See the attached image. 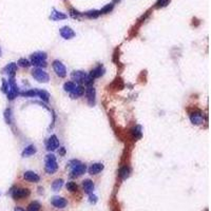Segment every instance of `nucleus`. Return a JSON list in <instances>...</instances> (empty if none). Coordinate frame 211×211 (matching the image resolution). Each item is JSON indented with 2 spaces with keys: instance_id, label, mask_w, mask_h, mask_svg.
Listing matches in <instances>:
<instances>
[{
  "instance_id": "obj_1",
  "label": "nucleus",
  "mask_w": 211,
  "mask_h": 211,
  "mask_svg": "<svg viewBox=\"0 0 211 211\" xmlns=\"http://www.w3.org/2000/svg\"><path fill=\"white\" fill-rule=\"evenodd\" d=\"M45 172L48 174H53L57 171L58 169V165L57 162H56V157L53 155V154H48L47 157H45Z\"/></svg>"
},
{
  "instance_id": "obj_2",
  "label": "nucleus",
  "mask_w": 211,
  "mask_h": 211,
  "mask_svg": "<svg viewBox=\"0 0 211 211\" xmlns=\"http://www.w3.org/2000/svg\"><path fill=\"white\" fill-rule=\"evenodd\" d=\"M7 98L13 101L14 98H16L18 95V87L15 83L14 79L11 78L7 82Z\"/></svg>"
},
{
  "instance_id": "obj_3",
  "label": "nucleus",
  "mask_w": 211,
  "mask_h": 211,
  "mask_svg": "<svg viewBox=\"0 0 211 211\" xmlns=\"http://www.w3.org/2000/svg\"><path fill=\"white\" fill-rule=\"evenodd\" d=\"M32 75L37 82H49V75L47 72H45L42 69H34L32 71Z\"/></svg>"
},
{
  "instance_id": "obj_4",
  "label": "nucleus",
  "mask_w": 211,
  "mask_h": 211,
  "mask_svg": "<svg viewBox=\"0 0 211 211\" xmlns=\"http://www.w3.org/2000/svg\"><path fill=\"white\" fill-rule=\"evenodd\" d=\"M53 69L55 71L56 75L59 77H64L67 75V69L63 66V63L59 60H55L53 63Z\"/></svg>"
},
{
  "instance_id": "obj_5",
  "label": "nucleus",
  "mask_w": 211,
  "mask_h": 211,
  "mask_svg": "<svg viewBox=\"0 0 211 211\" xmlns=\"http://www.w3.org/2000/svg\"><path fill=\"white\" fill-rule=\"evenodd\" d=\"M30 195V190L24 188H15L12 190V196L15 199H20Z\"/></svg>"
},
{
  "instance_id": "obj_6",
  "label": "nucleus",
  "mask_w": 211,
  "mask_h": 211,
  "mask_svg": "<svg viewBox=\"0 0 211 211\" xmlns=\"http://www.w3.org/2000/svg\"><path fill=\"white\" fill-rule=\"evenodd\" d=\"M86 170H87L86 165L79 163L78 165H76V166L73 167V169L71 171V175L73 177H78V176H80V175H82L83 173L86 172Z\"/></svg>"
},
{
  "instance_id": "obj_7",
  "label": "nucleus",
  "mask_w": 211,
  "mask_h": 211,
  "mask_svg": "<svg viewBox=\"0 0 211 211\" xmlns=\"http://www.w3.org/2000/svg\"><path fill=\"white\" fill-rule=\"evenodd\" d=\"M86 95H87V99H88L89 105L93 106L95 104L96 92H95V89H94L92 86H88V88H87V90H86Z\"/></svg>"
},
{
  "instance_id": "obj_8",
  "label": "nucleus",
  "mask_w": 211,
  "mask_h": 211,
  "mask_svg": "<svg viewBox=\"0 0 211 211\" xmlns=\"http://www.w3.org/2000/svg\"><path fill=\"white\" fill-rule=\"evenodd\" d=\"M58 147H59V140L57 138V136H56V135H52L47 143V149L49 151H54Z\"/></svg>"
},
{
  "instance_id": "obj_9",
  "label": "nucleus",
  "mask_w": 211,
  "mask_h": 211,
  "mask_svg": "<svg viewBox=\"0 0 211 211\" xmlns=\"http://www.w3.org/2000/svg\"><path fill=\"white\" fill-rule=\"evenodd\" d=\"M51 203H52V205L55 208H59V209H63V208H64L67 206L68 202L66 199H63V197H60V196H55L52 199V201H51Z\"/></svg>"
},
{
  "instance_id": "obj_10",
  "label": "nucleus",
  "mask_w": 211,
  "mask_h": 211,
  "mask_svg": "<svg viewBox=\"0 0 211 211\" xmlns=\"http://www.w3.org/2000/svg\"><path fill=\"white\" fill-rule=\"evenodd\" d=\"M87 76H88V75H87L83 71H74L71 74V78H72V79L74 80V82H79V83L85 82Z\"/></svg>"
},
{
  "instance_id": "obj_11",
  "label": "nucleus",
  "mask_w": 211,
  "mask_h": 211,
  "mask_svg": "<svg viewBox=\"0 0 211 211\" xmlns=\"http://www.w3.org/2000/svg\"><path fill=\"white\" fill-rule=\"evenodd\" d=\"M23 178L26 181H28V182H30V183H38L39 180H40L39 175L37 174V173L33 172V171H26V172H24Z\"/></svg>"
},
{
  "instance_id": "obj_12",
  "label": "nucleus",
  "mask_w": 211,
  "mask_h": 211,
  "mask_svg": "<svg viewBox=\"0 0 211 211\" xmlns=\"http://www.w3.org/2000/svg\"><path fill=\"white\" fill-rule=\"evenodd\" d=\"M60 35L64 39H71L75 36V32L69 26H63L60 29Z\"/></svg>"
},
{
  "instance_id": "obj_13",
  "label": "nucleus",
  "mask_w": 211,
  "mask_h": 211,
  "mask_svg": "<svg viewBox=\"0 0 211 211\" xmlns=\"http://www.w3.org/2000/svg\"><path fill=\"white\" fill-rule=\"evenodd\" d=\"M190 120L194 125H201L204 121V117L201 112H192L190 114Z\"/></svg>"
},
{
  "instance_id": "obj_14",
  "label": "nucleus",
  "mask_w": 211,
  "mask_h": 211,
  "mask_svg": "<svg viewBox=\"0 0 211 211\" xmlns=\"http://www.w3.org/2000/svg\"><path fill=\"white\" fill-rule=\"evenodd\" d=\"M104 74H105V69H104V67L99 66V67H97V68H95V69L92 70L89 76H90V77L92 78V79H94V78H98V77L102 76Z\"/></svg>"
},
{
  "instance_id": "obj_15",
  "label": "nucleus",
  "mask_w": 211,
  "mask_h": 211,
  "mask_svg": "<svg viewBox=\"0 0 211 211\" xmlns=\"http://www.w3.org/2000/svg\"><path fill=\"white\" fill-rule=\"evenodd\" d=\"M102 170H104V165L99 164V163H96V164L91 165V167L89 168V173L92 174V175H95V174L101 173Z\"/></svg>"
},
{
  "instance_id": "obj_16",
  "label": "nucleus",
  "mask_w": 211,
  "mask_h": 211,
  "mask_svg": "<svg viewBox=\"0 0 211 211\" xmlns=\"http://www.w3.org/2000/svg\"><path fill=\"white\" fill-rule=\"evenodd\" d=\"M31 58H32V63H36V61H45V59H47V54L45 52H36V53L32 54Z\"/></svg>"
},
{
  "instance_id": "obj_17",
  "label": "nucleus",
  "mask_w": 211,
  "mask_h": 211,
  "mask_svg": "<svg viewBox=\"0 0 211 211\" xmlns=\"http://www.w3.org/2000/svg\"><path fill=\"white\" fill-rule=\"evenodd\" d=\"M82 188L86 193L91 194L94 190V184L91 180H86L82 182Z\"/></svg>"
},
{
  "instance_id": "obj_18",
  "label": "nucleus",
  "mask_w": 211,
  "mask_h": 211,
  "mask_svg": "<svg viewBox=\"0 0 211 211\" xmlns=\"http://www.w3.org/2000/svg\"><path fill=\"white\" fill-rule=\"evenodd\" d=\"M83 93H85V88L82 86H77L75 87V89L71 92V96L72 98H78V97L82 96Z\"/></svg>"
},
{
  "instance_id": "obj_19",
  "label": "nucleus",
  "mask_w": 211,
  "mask_h": 211,
  "mask_svg": "<svg viewBox=\"0 0 211 211\" xmlns=\"http://www.w3.org/2000/svg\"><path fill=\"white\" fill-rule=\"evenodd\" d=\"M50 18H51L52 20H54V21H56V20H61V19H66V18H67V15H66V14H63V13H61V12H58V11H56V10H53V12L51 13Z\"/></svg>"
},
{
  "instance_id": "obj_20",
  "label": "nucleus",
  "mask_w": 211,
  "mask_h": 211,
  "mask_svg": "<svg viewBox=\"0 0 211 211\" xmlns=\"http://www.w3.org/2000/svg\"><path fill=\"white\" fill-rule=\"evenodd\" d=\"M16 71H17V66H16V63H9L7 67L4 68V72L7 73L9 75H12V76L15 74Z\"/></svg>"
},
{
  "instance_id": "obj_21",
  "label": "nucleus",
  "mask_w": 211,
  "mask_h": 211,
  "mask_svg": "<svg viewBox=\"0 0 211 211\" xmlns=\"http://www.w3.org/2000/svg\"><path fill=\"white\" fill-rule=\"evenodd\" d=\"M35 153H36V148H35V146L30 145L23 150L22 156H24V157H26V156H31V155H33V154H35Z\"/></svg>"
},
{
  "instance_id": "obj_22",
  "label": "nucleus",
  "mask_w": 211,
  "mask_h": 211,
  "mask_svg": "<svg viewBox=\"0 0 211 211\" xmlns=\"http://www.w3.org/2000/svg\"><path fill=\"white\" fill-rule=\"evenodd\" d=\"M118 174H120V177L121 178V180H126V178H128L130 176V168L127 166L123 167V168L120 169Z\"/></svg>"
},
{
  "instance_id": "obj_23",
  "label": "nucleus",
  "mask_w": 211,
  "mask_h": 211,
  "mask_svg": "<svg viewBox=\"0 0 211 211\" xmlns=\"http://www.w3.org/2000/svg\"><path fill=\"white\" fill-rule=\"evenodd\" d=\"M132 135H133V138L135 139H139L140 137H142V128H140V126H136L134 127L133 129H132Z\"/></svg>"
},
{
  "instance_id": "obj_24",
  "label": "nucleus",
  "mask_w": 211,
  "mask_h": 211,
  "mask_svg": "<svg viewBox=\"0 0 211 211\" xmlns=\"http://www.w3.org/2000/svg\"><path fill=\"white\" fill-rule=\"evenodd\" d=\"M63 181L61 180V178H58V180H55L52 184V188L54 191H58L60 190L61 188H63Z\"/></svg>"
},
{
  "instance_id": "obj_25",
  "label": "nucleus",
  "mask_w": 211,
  "mask_h": 211,
  "mask_svg": "<svg viewBox=\"0 0 211 211\" xmlns=\"http://www.w3.org/2000/svg\"><path fill=\"white\" fill-rule=\"evenodd\" d=\"M36 93H37V95H38L43 101H45V102L49 101V98H50V94H49L47 91H45V90H37Z\"/></svg>"
},
{
  "instance_id": "obj_26",
  "label": "nucleus",
  "mask_w": 211,
  "mask_h": 211,
  "mask_svg": "<svg viewBox=\"0 0 211 211\" xmlns=\"http://www.w3.org/2000/svg\"><path fill=\"white\" fill-rule=\"evenodd\" d=\"M40 209V204L38 202H33L29 205L28 211H38Z\"/></svg>"
},
{
  "instance_id": "obj_27",
  "label": "nucleus",
  "mask_w": 211,
  "mask_h": 211,
  "mask_svg": "<svg viewBox=\"0 0 211 211\" xmlns=\"http://www.w3.org/2000/svg\"><path fill=\"white\" fill-rule=\"evenodd\" d=\"M75 87H76V86L74 85V82H66V83H64L63 89H64V91H66V92H69V93H71V92L75 89Z\"/></svg>"
},
{
  "instance_id": "obj_28",
  "label": "nucleus",
  "mask_w": 211,
  "mask_h": 211,
  "mask_svg": "<svg viewBox=\"0 0 211 211\" xmlns=\"http://www.w3.org/2000/svg\"><path fill=\"white\" fill-rule=\"evenodd\" d=\"M113 7H114V4L113 3L107 4L106 7H104L101 11H99V13H101V14H107V13H110L111 11L113 10Z\"/></svg>"
},
{
  "instance_id": "obj_29",
  "label": "nucleus",
  "mask_w": 211,
  "mask_h": 211,
  "mask_svg": "<svg viewBox=\"0 0 211 211\" xmlns=\"http://www.w3.org/2000/svg\"><path fill=\"white\" fill-rule=\"evenodd\" d=\"M18 66L22 67V68H29L31 66V63L26 58H20L19 60H18Z\"/></svg>"
},
{
  "instance_id": "obj_30",
  "label": "nucleus",
  "mask_w": 211,
  "mask_h": 211,
  "mask_svg": "<svg viewBox=\"0 0 211 211\" xmlns=\"http://www.w3.org/2000/svg\"><path fill=\"white\" fill-rule=\"evenodd\" d=\"M99 11H96V10H93V11H89V12L86 13V15L88 16L89 18H97L99 16Z\"/></svg>"
},
{
  "instance_id": "obj_31",
  "label": "nucleus",
  "mask_w": 211,
  "mask_h": 211,
  "mask_svg": "<svg viewBox=\"0 0 211 211\" xmlns=\"http://www.w3.org/2000/svg\"><path fill=\"white\" fill-rule=\"evenodd\" d=\"M4 118H5V121H7V124L12 123V111H11L10 109H7L4 112Z\"/></svg>"
},
{
  "instance_id": "obj_32",
  "label": "nucleus",
  "mask_w": 211,
  "mask_h": 211,
  "mask_svg": "<svg viewBox=\"0 0 211 211\" xmlns=\"http://www.w3.org/2000/svg\"><path fill=\"white\" fill-rule=\"evenodd\" d=\"M67 189L69 191H71V192L76 191L77 190V185L75 183H73V182H69L67 184Z\"/></svg>"
},
{
  "instance_id": "obj_33",
  "label": "nucleus",
  "mask_w": 211,
  "mask_h": 211,
  "mask_svg": "<svg viewBox=\"0 0 211 211\" xmlns=\"http://www.w3.org/2000/svg\"><path fill=\"white\" fill-rule=\"evenodd\" d=\"M170 0H157V2H156V7H167V5L169 4Z\"/></svg>"
},
{
  "instance_id": "obj_34",
  "label": "nucleus",
  "mask_w": 211,
  "mask_h": 211,
  "mask_svg": "<svg viewBox=\"0 0 211 211\" xmlns=\"http://www.w3.org/2000/svg\"><path fill=\"white\" fill-rule=\"evenodd\" d=\"M22 95H23V96L34 97V96H36V95H37V93H36V91H35V90H30V91H28V92H24V93H22Z\"/></svg>"
},
{
  "instance_id": "obj_35",
  "label": "nucleus",
  "mask_w": 211,
  "mask_h": 211,
  "mask_svg": "<svg viewBox=\"0 0 211 211\" xmlns=\"http://www.w3.org/2000/svg\"><path fill=\"white\" fill-rule=\"evenodd\" d=\"M34 67H38V68H45L47 67V63L45 61H36V63H32Z\"/></svg>"
},
{
  "instance_id": "obj_36",
  "label": "nucleus",
  "mask_w": 211,
  "mask_h": 211,
  "mask_svg": "<svg viewBox=\"0 0 211 211\" xmlns=\"http://www.w3.org/2000/svg\"><path fill=\"white\" fill-rule=\"evenodd\" d=\"M70 15H71V17H73V18H77V17H79V16H80V13L77 12L76 10L72 9L71 11H70Z\"/></svg>"
},
{
  "instance_id": "obj_37",
  "label": "nucleus",
  "mask_w": 211,
  "mask_h": 211,
  "mask_svg": "<svg viewBox=\"0 0 211 211\" xmlns=\"http://www.w3.org/2000/svg\"><path fill=\"white\" fill-rule=\"evenodd\" d=\"M89 201H90V203H96V201H97V196L96 195H90V197H89Z\"/></svg>"
},
{
  "instance_id": "obj_38",
  "label": "nucleus",
  "mask_w": 211,
  "mask_h": 211,
  "mask_svg": "<svg viewBox=\"0 0 211 211\" xmlns=\"http://www.w3.org/2000/svg\"><path fill=\"white\" fill-rule=\"evenodd\" d=\"M15 211H24L22 208H20V207H17V208H15Z\"/></svg>"
},
{
  "instance_id": "obj_39",
  "label": "nucleus",
  "mask_w": 211,
  "mask_h": 211,
  "mask_svg": "<svg viewBox=\"0 0 211 211\" xmlns=\"http://www.w3.org/2000/svg\"><path fill=\"white\" fill-rule=\"evenodd\" d=\"M120 0H114V2H120Z\"/></svg>"
}]
</instances>
